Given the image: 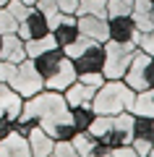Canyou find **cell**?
<instances>
[{
  "instance_id": "obj_1",
  "label": "cell",
  "mask_w": 154,
  "mask_h": 157,
  "mask_svg": "<svg viewBox=\"0 0 154 157\" xmlns=\"http://www.w3.org/2000/svg\"><path fill=\"white\" fill-rule=\"evenodd\" d=\"M34 66H37L39 76H42L44 89L66 92L68 84L76 81V68H73V60L63 52V47H52V50L37 55V58H34Z\"/></svg>"
},
{
  "instance_id": "obj_2",
  "label": "cell",
  "mask_w": 154,
  "mask_h": 157,
  "mask_svg": "<svg viewBox=\"0 0 154 157\" xmlns=\"http://www.w3.org/2000/svg\"><path fill=\"white\" fill-rule=\"evenodd\" d=\"M133 97H136V92L123 78H105L92 97V110L94 115H118L131 107Z\"/></svg>"
},
{
  "instance_id": "obj_3",
  "label": "cell",
  "mask_w": 154,
  "mask_h": 157,
  "mask_svg": "<svg viewBox=\"0 0 154 157\" xmlns=\"http://www.w3.org/2000/svg\"><path fill=\"white\" fill-rule=\"evenodd\" d=\"M105 47V66L102 73L105 78H123V73L128 71L133 55H136V42H115V39H105L102 42Z\"/></svg>"
},
{
  "instance_id": "obj_4",
  "label": "cell",
  "mask_w": 154,
  "mask_h": 157,
  "mask_svg": "<svg viewBox=\"0 0 154 157\" xmlns=\"http://www.w3.org/2000/svg\"><path fill=\"white\" fill-rule=\"evenodd\" d=\"M123 81H126L133 92H141V89L154 86V55H149V52H144V50H136L128 71L123 73Z\"/></svg>"
},
{
  "instance_id": "obj_5",
  "label": "cell",
  "mask_w": 154,
  "mask_h": 157,
  "mask_svg": "<svg viewBox=\"0 0 154 157\" xmlns=\"http://www.w3.org/2000/svg\"><path fill=\"white\" fill-rule=\"evenodd\" d=\"M8 84H11L13 89H16L18 94L24 97V100H26V97H32V94H37L39 89H44L42 76H39V71H37V66H34L32 58H24V60H18L16 73H13V78L8 81Z\"/></svg>"
},
{
  "instance_id": "obj_6",
  "label": "cell",
  "mask_w": 154,
  "mask_h": 157,
  "mask_svg": "<svg viewBox=\"0 0 154 157\" xmlns=\"http://www.w3.org/2000/svg\"><path fill=\"white\" fill-rule=\"evenodd\" d=\"M133 113L131 110H123L118 115H112V123L110 128L102 134V144L105 147H120V144H131V136H133Z\"/></svg>"
},
{
  "instance_id": "obj_7",
  "label": "cell",
  "mask_w": 154,
  "mask_h": 157,
  "mask_svg": "<svg viewBox=\"0 0 154 157\" xmlns=\"http://www.w3.org/2000/svg\"><path fill=\"white\" fill-rule=\"evenodd\" d=\"M71 60H73V68H76V76H81V73H97L105 66V47H102V42H89Z\"/></svg>"
},
{
  "instance_id": "obj_8",
  "label": "cell",
  "mask_w": 154,
  "mask_h": 157,
  "mask_svg": "<svg viewBox=\"0 0 154 157\" xmlns=\"http://www.w3.org/2000/svg\"><path fill=\"white\" fill-rule=\"evenodd\" d=\"M131 147L136 149L138 157H149V152H152V147H154V118H146V115L133 118Z\"/></svg>"
},
{
  "instance_id": "obj_9",
  "label": "cell",
  "mask_w": 154,
  "mask_h": 157,
  "mask_svg": "<svg viewBox=\"0 0 154 157\" xmlns=\"http://www.w3.org/2000/svg\"><path fill=\"white\" fill-rule=\"evenodd\" d=\"M18 37L21 39H34V37H42V34H50V24H47V16H44L39 8H32L26 13L21 24H18Z\"/></svg>"
},
{
  "instance_id": "obj_10",
  "label": "cell",
  "mask_w": 154,
  "mask_h": 157,
  "mask_svg": "<svg viewBox=\"0 0 154 157\" xmlns=\"http://www.w3.org/2000/svg\"><path fill=\"white\" fill-rule=\"evenodd\" d=\"M136 24L131 16H110L107 18V39L115 42H136Z\"/></svg>"
},
{
  "instance_id": "obj_11",
  "label": "cell",
  "mask_w": 154,
  "mask_h": 157,
  "mask_svg": "<svg viewBox=\"0 0 154 157\" xmlns=\"http://www.w3.org/2000/svg\"><path fill=\"white\" fill-rule=\"evenodd\" d=\"M71 141L76 147V157H107V149H110L99 139H94L89 131H76Z\"/></svg>"
},
{
  "instance_id": "obj_12",
  "label": "cell",
  "mask_w": 154,
  "mask_h": 157,
  "mask_svg": "<svg viewBox=\"0 0 154 157\" xmlns=\"http://www.w3.org/2000/svg\"><path fill=\"white\" fill-rule=\"evenodd\" d=\"M26 141H29V149H32V157H52L55 139H52V134H47L42 126H32V128L26 131Z\"/></svg>"
},
{
  "instance_id": "obj_13",
  "label": "cell",
  "mask_w": 154,
  "mask_h": 157,
  "mask_svg": "<svg viewBox=\"0 0 154 157\" xmlns=\"http://www.w3.org/2000/svg\"><path fill=\"white\" fill-rule=\"evenodd\" d=\"M0 157H32L26 134H18V131L13 128L8 136H3V139H0Z\"/></svg>"
},
{
  "instance_id": "obj_14",
  "label": "cell",
  "mask_w": 154,
  "mask_h": 157,
  "mask_svg": "<svg viewBox=\"0 0 154 157\" xmlns=\"http://www.w3.org/2000/svg\"><path fill=\"white\" fill-rule=\"evenodd\" d=\"M94 92H97V86L86 84L84 78L76 76V81H73V84H68V89L63 92V97H66L68 107H76V105H92Z\"/></svg>"
},
{
  "instance_id": "obj_15",
  "label": "cell",
  "mask_w": 154,
  "mask_h": 157,
  "mask_svg": "<svg viewBox=\"0 0 154 157\" xmlns=\"http://www.w3.org/2000/svg\"><path fill=\"white\" fill-rule=\"evenodd\" d=\"M21 107H24V97L18 94L11 84L0 81V115L18 118L21 115Z\"/></svg>"
},
{
  "instance_id": "obj_16",
  "label": "cell",
  "mask_w": 154,
  "mask_h": 157,
  "mask_svg": "<svg viewBox=\"0 0 154 157\" xmlns=\"http://www.w3.org/2000/svg\"><path fill=\"white\" fill-rule=\"evenodd\" d=\"M78 21V34L94 39V42H105L107 39V18L99 16H76Z\"/></svg>"
},
{
  "instance_id": "obj_17",
  "label": "cell",
  "mask_w": 154,
  "mask_h": 157,
  "mask_svg": "<svg viewBox=\"0 0 154 157\" xmlns=\"http://www.w3.org/2000/svg\"><path fill=\"white\" fill-rule=\"evenodd\" d=\"M52 37H55L58 47L71 45L73 39L78 37V21H76V16H73V13H66V16L52 26Z\"/></svg>"
},
{
  "instance_id": "obj_18",
  "label": "cell",
  "mask_w": 154,
  "mask_h": 157,
  "mask_svg": "<svg viewBox=\"0 0 154 157\" xmlns=\"http://www.w3.org/2000/svg\"><path fill=\"white\" fill-rule=\"evenodd\" d=\"M26 58V50H24V39L18 34H3V45H0V60H11L18 63Z\"/></svg>"
},
{
  "instance_id": "obj_19",
  "label": "cell",
  "mask_w": 154,
  "mask_h": 157,
  "mask_svg": "<svg viewBox=\"0 0 154 157\" xmlns=\"http://www.w3.org/2000/svg\"><path fill=\"white\" fill-rule=\"evenodd\" d=\"M131 18H133L138 32H149L154 26V21H152V0H133Z\"/></svg>"
},
{
  "instance_id": "obj_20",
  "label": "cell",
  "mask_w": 154,
  "mask_h": 157,
  "mask_svg": "<svg viewBox=\"0 0 154 157\" xmlns=\"http://www.w3.org/2000/svg\"><path fill=\"white\" fill-rule=\"evenodd\" d=\"M128 110H131L133 115L154 118V86L136 92V97H133V102H131V107H128Z\"/></svg>"
},
{
  "instance_id": "obj_21",
  "label": "cell",
  "mask_w": 154,
  "mask_h": 157,
  "mask_svg": "<svg viewBox=\"0 0 154 157\" xmlns=\"http://www.w3.org/2000/svg\"><path fill=\"white\" fill-rule=\"evenodd\" d=\"M52 47H58V42H55V37H52V32L50 34H42V37H34V39H24V50H26V58H37V55H42V52H47V50H52Z\"/></svg>"
},
{
  "instance_id": "obj_22",
  "label": "cell",
  "mask_w": 154,
  "mask_h": 157,
  "mask_svg": "<svg viewBox=\"0 0 154 157\" xmlns=\"http://www.w3.org/2000/svg\"><path fill=\"white\" fill-rule=\"evenodd\" d=\"M76 16H99V18H107V0H78Z\"/></svg>"
},
{
  "instance_id": "obj_23",
  "label": "cell",
  "mask_w": 154,
  "mask_h": 157,
  "mask_svg": "<svg viewBox=\"0 0 154 157\" xmlns=\"http://www.w3.org/2000/svg\"><path fill=\"white\" fill-rule=\"evenodd\" d=\"M92 118H94L92 105H76V107H71V123L76 126V131H86L89 123H92Z\"/></svg>"
},
{
  "instance_id": "obj_24",
  "label": "cell",
  "mask_w": 154,
  "mask_h": 157,
  "mask_svg": "<svg viewBox=\"0 0 154 157\" xmlns=\"http://www.w3.org/2000/svg\"><path fill=\"white\" fill-rule=\"evenodd\" d=\"M18 32V21L6 6L0 8V34H16Z\"/></svg>"
},
{
  "instance_id": "obj_25",
  "label": "cell",
  "mask_w": 154,
  "mask_h": 157,
  "mask_svg": "<svg viewBox=\"0 0 154 157\" xmlns=\"http://www.w3.org/2000/svg\"><path fill=\"white\" fill-rule=\"evenodd\" d=\"M133 0H107V18L110 16H131Z\"/></svg>"
},
{
  "instance_id": "obj_26",
  "label": "cell",
  "mask_w": 154,
  "mask_h": 157,
  "mask_svg": "<svg viewBox=\"0 0 154 157\" xmlns=\"http://www.w3.org/2000/svg\"><path fill=\"white\" fill-rule=\"evenodd\" d=\"M136 47L144 52H149V55H154V26L149 29V32H138L136 34Z\"/></svg>"
},
{
  "instance_id": "obj_27",
  "label": "cell",
  "mask_w": 154,
  "mask_h": 157,
  "mask_svg": "<svg viewBox=\"0 0 154 157\" xmlns=\"http://www.w3.org/2000/svg\"><path fill=\"white\" fill-rule=\"evenodd\" d=\"M52 157H76V147H73V141L71 139H55Z\"/></svg>"
},
{
  "instance_id": "obj_28",
  "label": "cell",
  "mask_w": 154,
  "mask_h": 157,
  "mask_svg": "<svg viewBox=\"0 0 154 157\" xmlns=\"http://www.w3.org/2000/svg\"><path fill=\"white\" fill-rule=\"evenodd\" d=\"M73 134H76V126H73L71 121H66V123H60L55 128V134H52V136H55V139H73Z\"/></svg>"
},
{
  "instance_id": "obj_29",
  "label": "cell",
  "mask_w": 154,
  "mask_h": 157,
  "mask_svg": "<svg viewBox=\"0 0 154 157\" xmlns=\"http://www.w3.org/2000/svg\"><path fill=\"white\" fill-rule=\"evenodd\" d=\"M78 78H84V81H86V84H92V86H102V81H105V73L102 71H97V73H81V76Z\"/></svg>"
},
{
  "instance_id": "obj_30",
  "label": "cell",
  "mask_w": 154,
  "mask_h": 157,
  "mask_svg": "<svg viewBox=\"0 0 154 157\" xmlns=\"http://www.w3.org/2000/svg\"><path fill=\"white\" fill-rule=\"evenodd\" d=\"M58 8H60V13H73L76 16V6H78V0H55Z\"/></svg>"
},
{
  "instance_id": "obj_31",
  "label": "cell",
  "mask_w": 154,
  "mask_h": 157,
  "mask_svg": "<svg viewBox=\"0 0 154 157\" xmlns=\"http://www.w3.org/2000/svg\"><path fill=\"white\" fill-rule=\"evenodd\" d=\"M11 131H13V118L0 115V139H3V136H8Z\"/></svg>"
},
{
  "instance_id": "obj_32",
  "label": "cell",
  "mask_w": 154,
  "mask_h": 157,
  "mask_svg": "<svg viewBox=\"0 0 154 157\" xmlns=\"http://www.w3.org/2000/svg\"><path fill=\"white\" fill-rule=\"evenodd\" d=\"M21 3H24V6H32V8L37 6V0H21Z\"/></svg>"
},
{
  "instance_id": "obj_33",
  "label": "cell",
  "mask_w": 154,
  "mask_h": 157,
  "mask_svg": "<svg viewBox=\"0 0 154 157\" xmlns=\"http://www.w3.org/2000/svg\"><path fill=\"white\" fill-rule=\"evenodd\" d=\"M152 21H154V3H152Z\"/></svg>"
},
{
  "instance_id": "obj_34",
  "label": "cell",
  "mask_w": 154,
  "mask_h": 157,
  "mask_svg": "<svg viewBox=\"0 0 154 157\" xmlns=\"http://www.w3.org/2000/svg\"><path fill=\"white\" fill-rule=\"evenodd\" d=\"M6 3H8V0H0V8H3V6H6Z\"/></svg>"
},
{
  "instance_id": "obj_35",
  "label": "cell",
  "mask_w": 154,
  "mask_h": 157,
  "mask_svg": "<svg viewBox=\"0 0 154 157\" xmlns=\"http://www.w3.org/2000/svg\"><path fill=\"white\" fill-rule=\"evenodd\" d=\"M0 45H3V34H0Z\"/></svg>"
},
{
  "instance_id": "obj_36",
  "label": "cell",
  "mask_w": 154,
  "mask_h": 157,
  "mask_svg": "<svg viewBox=\"0 0 154 157\" xmlns=\"http://www.w3.org/2000/svg\"><path fill=\"white\" fill-rule=\"evenodd\" d=\"M152 3H154V0H152Z\"/></svg>"
}]
</instances>
